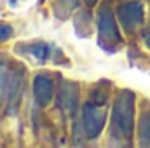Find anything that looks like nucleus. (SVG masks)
Instances as JSON below:
<instances>
[{"instance_id":"obj_3","label":"nucleus","mask_w":150,"mask_h":148,"mask_svg":"<svg viewBox=\"0 0 150 148\" xmlns=\"http://www.w3.org/2000/svg\"><path fill=\"white\" fill-rule=\"evenodd\" d=\"M105 120H107V111L103 108V105L94 103V101H87L82 106V127L84 132L89 140H96L103 127H105Z\"/></svg>"},{"instance_id":"obj_8","label":"nucleus","mask_w":150,"mask_h":148,"mask_svg":"<svg viewBox=\"0 0 150 148\" xmlns=\"http://www.w3.org/2000/svg\"><path fill=\"white\" fill-rule=\"evenodd\" d=\"M16 51L19 54H23L25 58L32 59V61H45L49 58V47L42 42H35V44H23V45H18Z\"/></svg>"},{"instance_id":"obj_11","label":"nucleus","mask_w":150,"mask_h":148,"mask_svg":"<svg viewBox=\"0 0 150 148\" xmlns=\"http://www.w3.org/2000/svg\"><path fill=\"white\" fill-rule=\"evenodd\" d=\"M12 37V26L7 23H0V42H5Z\"/></svg>"},{"instance_id":"obj_1","label":"nucleus","mask_w":150,"mask_h":148,"mask_svg":"<svg viewBox=\"0 0 150 148\" xmlns=\"http://www.w3.org/2000/svg\"><path fill=\"white\" fill-rule=\"evenodd\" d=\"M134 129V94L129 89L117 92L112 106V140L127 143Z\"/></svg>"},{"instance_id":"obj_5","label":"nucleus","mask_w":150,"mask_h":148,"mask_svg":"<svg viewBox=\"0 0 150 148\" xmlns=\"http://www.w3.org/2000/svg\"><path fill=\"white\" fill-rule=\"evenodd\" d=\"M23 84H25V70L23 68H16L11 72L9 77V87H7V101H5V106L7 111L11 115H14L18 108H19V103H21V94H23Z\"/></svg>"},{"instance_id":"obj_4","label":"nucleus","mask_w":150,"mask_h":148,"mask_svg":"<svg viewBox=\"0 0 150 148\" xmlns=\"http://www.w3.org/2000/svg\"><path fill=\"white\" fill-rule=\"evenodd\" d=\"M117 18L122 25V28L129 33H133L136 28L143 23V4L142 2H124L117 7Z\"/></svg>"},{"instance_id":"obj_10","label":"nucleus","mask_w":150,"mask_h":148,"mask_svg":"<svg viewBox=\"0 0 150 148\" xmlns=\"http://www.w3.org/2000/svg\"><path fill=\"white\" fill-rule=\"evenodd\" d=\"M140 143L150 147V111L142 115V120H140Z\"/></svg>"},{"instance_id":"obj_7","label":"nucleus","mask_w":150,"mask_h":148,"mask_svg":"<svg viewBox=\"0 0 150 148\" xmlns=\"http://www.w3.org/2000/svg\"><path fill=\"white\" fill-rule=\"evenodd\" d=\"M54 96V84L44 73H38L33 78V98L38 106H47Z\"/></svg>"},{"instance_id":"obj_2","label":"nucleus","mask_w":150,"mask_h":148,"mask_svg":"<svg viewBox=\"0 0 150 148\" xmlns=\"http://www.w3.org/2000/svg\"><path fill=\"white\" fill-rule=\"evenodd\" d=\"M98 42L100 47L105 49L107 52H113L122 44L120 32L115 23V14L107 4L101 5L98 12Z\"/></svg>"},{"instance_id":"obj_6","label":"nucleus","mask_w":150,"mask_h":148,"mask_svg":"<svg viewBox=\"0 0 150 148\" xmlns=\"http://www.w3.org/2000/svg\"><path fill=\"white\" fill-rule=\"evenodd\" d=\"M58 101H59V108L68 117L75 115L77 105H79V85L75 82H63L59 85Z\"/></svg>"},{"instance_id":"obj_9","label":"nucleus","mask_w":150,"mask_h":148,"mask_svg":"<svg viewBox=\"0 0 150 148\" xmlns=\"http://www.w3.org/2000/svg\"><path fill=\"white\" fill-rule=\"evenodd\" d=\"M9 68L5 63H0V108L7 101V87H9Z\"/></svg>"},{"instance_id":"obj_12","label":"nucleus","mask_w":150,"mask_h":148,"mask_svg":"<svg viewBox=\"0 0 150 148\" xmlns=\"http://www.w3.org/2000/svg\"><path fill=\"white\" fill-rule=\"evenodd\" d=\"M143 40H145V45L150 49V23L147 25V28L143 30Z\"/></svg>"},{"instance_id":"obj_13","label":"nucleus","mask_w":150,"mask_h":148,"mask_svg":"<svg viewBox=\"0 0 150 148\" xmlns=\"http://www.w3.org/2000/svg\"><path fill=\"white\" fill-rule=\"evenodd\" d=\"M84 2H86L87 5H94V4H96V0H84Z\"/></svg>"}]
</instances>
